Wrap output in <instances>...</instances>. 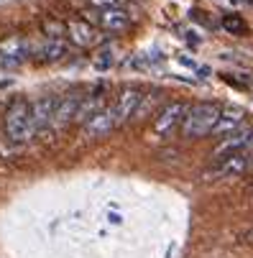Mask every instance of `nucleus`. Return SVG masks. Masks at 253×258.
<instances>
[{
    "label": "nucleus",
    "instance_id": "nucleus-1",
    "mask_svg": "<svg viewBox=\"0 0 253 258\" xmlns=\"http://www.w3.org/2000/svg\"><path fill=\"white\" fill-rule=\"evenodd\" d=\"M220 113L223 107L215 105V102H197L187 110V115L182 120V136L189 138V141H197V138H205L215 131V125H218L220 120Z\"/></svg>",
    "mask_w": 253,
    "mask_h": 258
},
{
    "label": "nucleus",
    "instance_id": "nucleus-2",
    "mask_svg": "<svg viewBox=\"0 0 253 258\" xmlns=\"http://www.w3.org/2000/svg\"><path fill=\"white\" fill-rule=\"evenodd\" d=\"M6 136L13 143H26L36 136L33 125V113H31V102L28 100H13L6 110Z\"/></svg>",
    "mask_w": 253,
    "mask_h": 258
},
{
    "label": "nucleus",
    "instance_id": "nucleus-3",
    "mask_svg": "<svg viewBox=\"0 0 253 258\" xmlns=\"http://www.w3.org/2000/svg\"><path fill=\"white\" fill-rule=\"evenodd\" d=\"M187 105L184 102H169L166 107H161V113L154 118V136L156 138H166V136H171V131L176 128V125H182V120H184V115H187Z\"/></svg>",
    "mask_w": 253,
    "mask_h": 258
},
{
    "label": "nucleus",
    "instance_id": "nucleus-4",
    "mask_svg": "<svg viewBox=\"0 0 253 258\" xmlns=\"http://www.w3.org/2000/svg\"><path fill=\"white\" fill-rule=\"evenodd\" d=\"M243 171H248V156L245 154H230V156L218 159V164L210 166L202 176L218 181V179H228V176H240Z\"/></svg>",
    "mask_w": 253,
    "mask_h": 258
},
{
    "label": "nucleus",
    "instance_id": "nucleus-5",
    "mask_svg": "<svg viewBox=\"0 0 253 258\" xmlns=\"http://www.w3.org/2000/svg\"><path fill=\"white\" fill-rule=\"evenodd\" d=\"M141 97H143V95H141V90H138V87H125V90L118 95V100H115V105H113L118 128L133 120L136 110H138V105H141Z\"/></svg>",
    "mask_w": 253,
    "mask_h": 258
},
{
    "label": "nucleus",
    "instance_id": "nucleus-6",
    "mask_svg": "<svg viewBox=\"0 0 253 258\" xmlns=\"http://www.w3.org/2000/svg\"><path fill=\"white\" fill-rule=\"evenodd\" d=\"M80 102H82V95H80V92H67L64 97H56V110H54V123H51V128L61 131V128H67L69 123H75V115H77Z\"/></svg>",
    "mask_w": 253,
    "mask_h": 258
},
{
    "label": "nucleus",
    "instance_id": "nucleus-7",
    "mask_svg": "<svg viewBox=\"0 0 253 258\" xmlns=\"http://www.w3.org/2000/svg\"><path fill=\"white\" fill-rule=\"evenodd\" d=\"M113 128H118V123H115V110H113V107H102L97 115H92V118L82 125V131H85L87 138H105V136H110Z\"/></svg>",
    "mask_w": 253,
    "mask_h": 258
},
{
    "label": "nucleus",
    "instance_id": "nucleus-8",
    "mask_svg": "<svg viewBox=\"0 0 253 258\" xmlns=\"http://www.w3.org/2000/svg\"><path fill=\"white\" fill-rule=\"evenodd\" d=\"M102 92H105V90H102V87H97V90H92V92L82 95V102H80V107H77L75 123L85 125V123H87L92 115H97L102 107H107V97H105Z\"/></svg>",
    "mask_w": 253,
    "mask_h": 258
},
{
    "label": "nucleus",
    "instance_id": "nucleus-9",
    "mask_svg": "<svg viewBox=\"0 0 253 258\" xmlns=\"http://www.w3.org/2000/svg\"><path fill=\"white\" fill-rule=\"evenodd\" d=\"M243 123H245V110L238 107V105H228V107H223L220 120H218V125H215L212 136H228V133L238 131Z\"/></svg>",
    "mask_w": 253,
    "mask_h": 258
},
{
    "label": "nucleus",
    "instance_id": "nucleus-10",
    "mask_svg": "<svg viewBox=\"0 0 253 258\" xmlns=\"http://www.w3.org/2000/svg\"><path fill=\"white\" fill-rule=\"evenodd\" d=\"M54 110H56V97H41V100L31 102V113H33L36 133H39V131H46V128L54 123Z\"/></svg>",
    "mask_w": 253,
    "mask_h": 258
},
{
    "label": "nucleus",
    "instance_id": "nucleus-11",
    "mask_svg": "<svg viewBox=\"0 0 253 258\" xmlns=\"http://www.w3.org/2000/svg\"><path fill=\"white\" fill-rule=\"evenodd\" d=\"M97 21H100V28L107 31V33H123L128 28V23H131L128 21V13L123 8H118V6L102 8V13L97 16Z\"/></svg>",
    "mask_w": 253,
    "mask_h": 258
},
{
    "label": "nucleus",
    "instance_id": "nucleus-12",
    "mask_svg": "<svg viewBox=\"0 0 253 258\" xmlns=\"http://www.w3.org/2000/svg\"><path fill=\"white\" fill-rule=\"evenodd\" d=\"M67 36L77 46H92V44H97V31L90 23H85V21H69L67 23Z\"/></svg>",
    "mask_w": 253,
    "mask_h": 258
},
{
    "label": "nucleus",
    "instance_id": "nucleus-13",
    "mask_svg": "<svg viewBox=\"0 0 253 258\" xmlns=\"http://www.w3.org/2000/svg\"><path fill=\"white\" fill-rule=\"evenodd\" d=\"M26 56H28V46H26L23 39H18V36H11V39H6L0 44V59L6 64H21Z\"/></svg>",
    "mask_w": 253,
    "mask_h": 258
},
{
    "label": "nucleus",
    "instance_id": "nucleus-14",
    "mask_svg": "<svg viewBox=\"0 0 253 258\" xmlns=\"http://www.w3.org/2000/svg\"><path fill=\"white\" fill-rule=\"evenodd\" d=\"M67 54V41L64 39H49L46 46L41 49V59L44 61H59Z\"/></svg>",
    "mask_w": 253,
    "mask_h": 258
},
{
    "label": "nucleus",
    "instance_id": "nucleus-15",
    "mask_svg": "<svg viewBox=\"0 0 253 258\" xmlns=\"http://www.w3.org/2000/svg\"><path fill=\"white\" fill-rule=\"evenodd\" d=\"M92 64H95V69H97V72H107V69H110V67L115 64V49H110V46L97 49V54H95Z\"/></svg>",
    "mask_w": 253,
    "mask_h": 258
},
{
    "label": "nucleus",
    "instance_id": "nucleus-16",
    "mask_svg": "<svg viewBox=\"0 0 253 258\" xmlns=\"http://www.w3.org/2000/svg\"><path fill=\"white\" fill-rule=\"evenodd\" d=\"M223 28H225L228 33H233V36H248V23H245L238 13L225 16V18H223Z\"/></svg>",
    "mask_w": 253,
    "mask_h": 258
},
{
    "label": "nucleus",
    "instance_id": "nucleus-17",
    "mask_svg": "<svg viewBox=\"0 0 253 258\" xmlns=\"http://www.w3.org/2000/svg\"><path fill=\"white\" fill-rule=\"evenodd\" d=\"M44 31H46L49 39H64V36H67V26L64 23H56V21H46L44 23Z\"/></svg>",
    "mask_w": 253,
    "mask_h": 258
},
{
    "label": "nucleus",
    "instance_id": "nucleus-18",
    "mask_svg": "<svg viewBox=\"0 0 253 258\" xmlns=\"http://www.w3.org/2000/svg\"><path fill=\"white\" fill-rule=\"evenodd\" d=\"M92 6H97V8H113V6H118L120 0H90Z\"/></svg>",
    "mask_w": 253,
    "mask_h": 258
},
{
    "label": "nucleus",
    "instance_id": "nucleus-19",
    "mask_svg": "<svg viewBox=\"0 0 253 258\" xmlns=\"http://www.w3.org/2000/svg\"><path fill=\"white\" fill-rule=\"evenodd\" d=\"M243 154H245V156H250V154H253V128H250V133H248V141H245Z\"/></svg>",
    "mask_w": 253,
    "mask_h": 258
},
{
    "label": "nucleus",
    "instance_id": "nucleus-20",
    "mask_svg": "<svg viewBox=\"0 0 253 258\" xmlns=\"http://www.w3.org/2000/svg\"><path fill=\"white\" fill-rule=\"evenodd\" d=\"M248 169H253V159H248Z\"/></svg>",
    "mask_w": 253,
    "mask_h": 258
}]
</instances>
